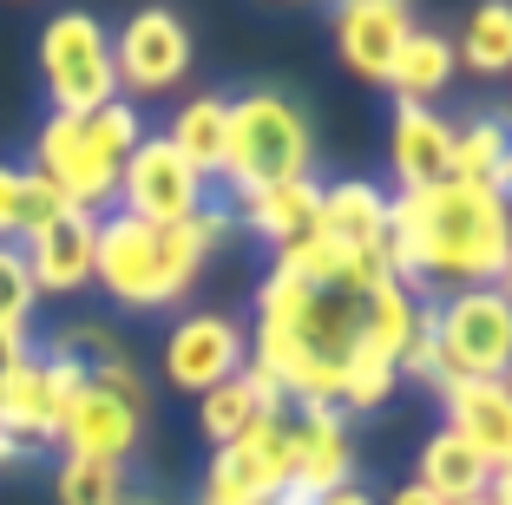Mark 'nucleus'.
Segmentation results:
<instances>
[{"label": "nucleus", "instance_id": "nucleus-1", "mask_svg": "<svg viewBox=\"0 0 512 505\" xmlns=\"http://www.w3.org/2000/svg\"><path fill=\"white\" fill-rule=\"evenodd\" d=\"M512 243V204L486 184H434L388 197V269L407 296L493 289Z\"/></svg>", "mask_w": 512, "mask_h": 505}, {"label": "nucleus", "instance_id": "nucleus-2", "mask_svg": "<svg viewBox=\"0 0 512 505\" xmlns=\"http://www.w3.org/2000/svg\"><path fill=\"white\" fill-rule=\"evenodd\" d=\"M230 210H197L178 230H151L132 217H99V263H92V283L106 289L119 309H171V302L191 296V283L204 276V256L230 237Z\"/></svg>", "mask_w": 512, "mask_h": 505}, {"label": "nucleus", "instance_id": "nucleus-3", "mask_svg": "<svg viewBox=\"0 0 512 505\" xmlns=\"http://www.w3.org/2000/svg\"><path fill=\"white\" fill-rule=\"evenodd\" d=\"M309 119L276 92H243L230 99V132H224V178L237 204L276 191V184L309 178Z\"/></svg>", "mask_w": 512, "mask_h": 505}, {"label": "nucleus", "instance_id": "nucleus-4", "mask_svg": "<svg viewBox=\"0 0 512 505\" xmlns=\"http://www.w3.org/2000/svg\"><path fill=\"white\" fill-rule=\"evenodd\" d=\"M40 73L53 92V112L60 119H92L99 105L119 99V73H112V33L86 14V7H66L40 27Z\"/></svg>", "mask_w": 512, "mask_h": 505}, {"label": "nucleus", "instance_id": "nucleus-5", "mask_svg": "<svg viewBox=\"0 0 512 505\" xmlns=\"http://www.w3.org/2000/svg\"><path fill=\"white\" fill-rule=\"evenodd\" d=\"M434 315L440 381H506L512 368V302L499 289H467L447 296Z\"/></svg>", "mask_w": 512, "mask_h": 505}, {"label": "nucleus", "instance_id": "nucleus-6", "mask_svg": "<svg viewBox=\"0 0 512 505\" xmlns=\"http://www.w3.org/2000/svg\"><path fill=\"white\" fill-rule=\"evenodd\" d=\"M33 171L86 217H106L119 204V158L86 132V119H60L53 112L40 125V138H33Z\"/></svg>", "mask_w": 512, "mask_h": 505}, {"label": "nucleus", "instance_id": "nucleus-7", "mask_svg": "<svg viewBox=\"0 0 512 505\" xmlns=\"http://www.w3.org/2000/svg\"><path fill=\"white\" fill-rule=\"evenodd\" d=\"M289 486V414L256 420L243 440L217 446L204 466L197 505H276Z\"/></svg>", "mask_w": 512, "mask_h": 505}, {"label": "nucleus", "instance_id": "nucleus-8", "mask_svg": "<svg viewBox=\"0 0 512 505\" xmlns=\"http://www.w3.org/2000/svg\"><path fill=\"white\" fill-rule=\"evenodd\" d=\"M197 210H204V178L165 138H138V151L119 164V217L151 223V230H178Z\"/></svg>", "mask_w": 512, "mask_h": 505}, {"label": "nucleus", "instance_id": "nucleus-9", "mask_svg": "<svg viewBox=\"0 0 512 505\" xmlns=\"http://www.w3.org/2000/svg\"><path fill=\"white\" fill-rule=\"evenodd\" d=\"M112 73H119V99H158V92L184 86L191 73V27L171 7H138L119 33H112Z\"/></svg>", "mask_w": 512, "mask_h": 505}, {"label": "nucleus", "instance_id": "nucleus-10", "mask_svg": "<svg viewBox=\"0 0 512 505\" xmlns=\"http://www.w3.org/2000/svg\"><path fill=\"white\" fill-rule=\"evenodd\" d=\"M355 486V446H348L342 407H296L289 420V486L276 505H316Z\"/></svg>", "mask_w": 512, "mask_h": 505}, {"label": "nucleus", "instance_id": "nucleus-11", "mask_svg": "<svg viewBox=\"0 0 512 505\" xmlns=\"http://www.w3.org/2000/svg\"><path fill=\"white\" fill-rule=\"evenodd\" d=\"M243 328L230 315H184L178 328L165 335V381L178 394H211V387L237 381L243 374Z\"/></svg>", "mask_w": 512, "mask_h": 505}, {"label": "nucleus", "instance_id": "nucleus-12", "mask_svg": "<svg viewBox=\"0 0 512 505\" xmlns=\"http://www.w3.org/2000/svg\"><path fill=\"white\" fill-rule=\"evenodd\" d=\"M407 33H414V14L394 7V0H348V7H335V53L368 86H388Z\"/></svg>", "mask_w": 512, "mask_h": 505}, {"label": "nucleus", "instance_id": "nucleus-13", "mask_svg": "<svg viewBox=\"0 0 512 505\" xmlns=\"http://www.w3.org/2000/svg\"><path fill=\"white\" fill-rule=\"evenodd\" d=\"M20 256H27L40 296H79V289L92 283V263H99V217L66 210L60 223L33 230V237L20 243Z\"/></svg>", "mask_w": 512, "mask_h": 505}, {"label": "nucleus", "instance_id": "nucleus-14", "mask_svg": "<svg viewBox=\"0 0 512 505\" xmlns=\"http://www.w3.org/2000/svg\"><path fill=\"white\" fill-rule=\"evenodd\" d=\"M440 414H447V433H460L493 473L512 466V387L506 381H440Z\"/></svg>", "mask_w": 512, "mask_h": 505}, {"label": "nucleus", "instance_id": "nucleus-15", "mask_svg": "<svg viewBox=\"0 0 512 505\" xmlns=\"http://www.w3.org/2000/svg\"><path fill=\"white\" fill-rule=\"evenodd\" d=\"M388 164H394V178H401V191L453 184V125L440 119L434 105H394Z\"/></svg>", "mask_w": 512, "mask_h": 505}, {"label": "nucleus", "instance_id": "nucleus-16", "mask_svg": "<svg viewBox=\"0 0 512 505\" xmlns=\"http://www.w3.org/2000/svg\"><path fill=\"white\" fill-rule=\"evenodd\" d=\"M138 420L132 407H119L112 394H99V387H86L73 401V414L60 420V446L66 460H92V466H119L125 453L138 446Z\"/></svg>", "mask_w": 512, "mask_h": 505}, {"label": "nucleus", "instance_id": "nucleus-17", "mask_svg": "<svg viewBox=\"0 0 512 505\" xmlns=\"http://www.w3.org/2000/svg\"><path fill=\"white\" fill-rule=\"evenodd\" d=\"M316 230H322V237H335L342 250H388V191L368 184V178L322 184Z\"/></svg>", "mask_w": 512, "mask_h": 505}, {"label": "nucleus", "instance_id": "nucleus-18", "mask_svg": "<svg viewBox=\"0 0 512 505\" xmlns=\"http://www.w3.org/2000/svg\"><path fill=\"white\" fill-rule=\"evenodd\" d=\"M453 178L512 197V125L499 112H473L467 125H453Z\"/></svg>", "mask_w": 512, "mask_h": 505}, {"label": "nucleus", "instance_id": "nucleus-19", "mask_svg": "<svg viewBox=\"0 0 512 505\" xmlns=\"http://www.w3.org/2000/svg\"><path fill=\"white\" fill-rule=\"evenodd\" d=\"M0 433L20 440V446L60 440L53 407H46V368H40V355H20V361L0 368Z\"/></svg>", "mask_w": 512, "mask_h": 505}, {"label": "nucleus", "instance_id": "nucleus-20", "mask_svg": "<svg viewBox=\"0 0 512 505\" xmlns=\"http://www.w3.org/2000/svg\"><path fill=\"white\" fill-rule=\"evenodd\" d=\"M224 132H230V99H211V92H197L171 112V132L165 145L191 164L197 178H224Z\"/></svg>", "mask_w": 512, "mask_h": 505}, {"label": "nucleus", "instance_id": "nucleus-21", "mask_svg": "<svg viewBox=\"0 0 512 505\" xmlns=\"http://www.w3.org/2000/svg\"><path fill=\"white\" fill-rule=\"evenodd\" d=\"M453 66H460V53H453L447 33L414 27V33H407V46H401V60H394V73H388L394 105H434L440 92L453 86Z\"/></svg>", "mask_w": 512, "mask_h": 505}, {"label": "nucleus", "instance_id": "nucleus-22", "mask_svg": "<svg viewBox=\"0 0 512 505\" xmlns=\"http://www.w3.org/2000/svg\"><path fill=\"white\" fill-rule=\"evenodd\" d=\"M316 210H322V184L302 178V184H276V191L250 197L243 204V223H250L256 243H270V250H289L316 230Z\"/></svg>", "mask_w": 512, "mask_h": 505}, {"label": "nucleus", "instance_id": "nucleus-23", "mask_svg": "<svg viewBox=\"0 0 512 505\" xmlns=\"http://www.w3.org/2000/svg\"><path fill=\"white\" fill-rule=\"evenodd\" d=\"M486 479H493V466L473 453L460 433L440 427L434 440L421 446V473H414V486H427L440 505H460V499H486Z\"/></svg>", "mask_w": 512, "mask_h": 505}, {"label": "nucleus", "instance_id": "nucleus-24", "mask_svg": "<svg viewBox=\"0 0 512 505\" xmlns=\"http://www.w3.org/2000/svg\"><path fill=\"white\" fill-rule=\"evenodd\" d=\"M421 335V302L407 296L401 283H375L362 296V348H375L381 361H394L401 368L407 342Z\"/></svg>", "mask_w": 512, "mask_h": 505}, {"label": "nucleus", "instance_id": "nucleus-25", "mask_svg": "<svg viewBox=\"0 0 512 505\" xmlns=\"http://www.w3.org/2000/svg\"><path fill=\"white\" fill-rule=\"evenodd\" d=\"M460 66L480 79H506L512 73V7L506 0H486V7H473L467 14V33H460Z\"/></svg>", "mask_w": 512, "mask_h": 505}, {"label": "nucleus", "instance_id": "nucleus-26", "mask_svg": "<svg viewBox=\"0 0 512 505\" xmlns=\"http://www.w3.org/2000/svg\"><path fill=\"white\" fill-rule=\"evenodd\" d=\"M394 381H401V368L381 361L375 348L355 342V355H348V368H342V394H335V407H348V414H375V407L394 394Z\"/></svg>", "mask_w": 512, "mask_h": 505}, {"label": "nucleus", "instance_id": "nucleus-27", "mask_svg": "<svg viewBox=\"0 0 512 505\" xmlns=\"http://www.w3.org/2000/svg\"><path fill=\"white\" fill-rule=\"evenodd\" d=\"M197 420H204V440H211V446H230V440H243V433H250L263 414H256L250 387H243V374H237V381H224V387H211V394H204Z\"/></svg>", "mask_w": 512, "mask_h": 505}, {"label": "nucleus", "instance_id": "nucleus-28", "mask_svg": "<svg viewBox=\"0 0 512 505\" xmlns=\"http://www.w3.org/2000/svg\"><path fill=\"white\" fill-rule=\"evenodd\" d=\"M53 499L60 505H119L125 486H119V466H92V460H66L53 473Z\"/></svg>", "mask_w": 512, "mask_h": 505}, {"label": "nucleus", "instance_id": "nucleus-29", "mask_svg": "<svg viewBox=\"0 0 512 505\" xmlns=\"http://www.w3.org/2000/svg\"><path fill=\"white\" fill-rule=\"evenodd\" d=\"M33 302H40V289H33V269H27V256H20V243H0V328L27 335Z\"/></svg>", "mask_w": 512, "mask_h": 505}, {"label": "nucleus", "instance_id": "nucleus-30", "mask_svg": "<svg viewBox=\"0 0 512 505\" xmlns=\"http://www.w3.org/2000/svg\"><path fill=\"white\" fill-rule=\"evenodd\" d=\"M40 368H46V407H53V427H60V420L73 414V401L92 387V374H86V361H79L73 348H53V355H40Z\"/></svg>", "mask_w": 512, "mask_h": 505}, {"label": "nucleus", "instance_id": "nucleus-31", "mask_svg": "<svg viewBox=\"0 0 512 505\" xmlns=\"http://www.w3.org/2000/svg\"><path fill=\"white\" fill-rule=\"evenodd\" d=\"M86 132L99 138V145L112 151V158H132L138 151V138H145V125H138V112H132V99H112V105H99V112H92L86 119Z\"/></svg>", "mask_w": 512, "mask_h": 505}, {"label": "nucleus", "instance_id": "nucleus-32", "mask_svg": "<svg viewBox=\"0 0 512 505\" xmlns=\"http://www.w3.org/2000/svg\"><path fill=\"white\" fill-rule=\"evenodd\" d=\"M66 210H73V204H66V197L27 164V171H20V237H33V230H46V223H60Z\"/></svg>", "mask_w": 512, "mask_h": 505}, {"label": "nucleus", "instance_id": "nucleus-33", "mask_svg": "<svg viewBox=\"0 0 512 505\" xmlns=\"http://www.w3.org/2000/svg\"><path fill=\"white\" fill-rule=\"evenodd\" d=\"M92 387H99V394H112L119 407H132V414H145V401H151V394H145V374H138L125 355L99 361V368H92Z\"/></svg>", "mask_w": 512, "mask_h": 505}, {"label": "nucleus", "instance_id": "nucleus-34", "mask_svg": "<svg viewBox=\"0 0 512 505\" xmlns=\"http://www.w3.org/2000/svg\"><path fill=\"white\" fill-rule=\"evenodd\" d=\"M20 237V164H0V243Z\"/></svg>", "mask_w": 512, "mask_h": 505}, {"label": "nucleus", "instance_id": "nucleus-35", "mask_svg": "<svg viewBox=\"0 0 512 505\" xmlns=\"http://www.w3.org/2000/svg\"><path fill=\"white\" fill-rule=\"evenodd\" d=\"M486 505H512V466H499V473L486 479Z\"/></svg>", "mask_w": 512, "mask_h": 505}, {"label": "nucleus", "instance_id": "nucleus-36", "mask_svg": "<svg viewBox=\"0 0 512 505\" xmlns=\"http://www.w3.org/2000/svg\"><path fill=\"white\" fill-rule=\"evenodd\" d=\"M381 505H440V499H434L427 486H394V492H388Z\"/></svg>", "mask_w": 512, "mask_h": 505}, {"label": "nucleus", "instance_id": "nucleus-37", "mask_svg": "<svg viewBox=\"0 0 512 505\" xmlns=\"http://www.w3.org/2000/svg\"><path fill=\"white\" fill-rule=\"evenodd\" d=\"M27 355V335H14V328H0V368H7V361H20Z\"/></svg>", "mask_w": 512, "mask_h": 505}, {"label": "nucleus", "instance_id": "nucleus-38", "mask_svg": "<svg viewBox=\"0 0 512 505\" xmlns=\"http://www.w3.org/2000/svg\"><path fill=\"white\" fill-rule=\"evenodd\" d=\"M316 505H375L362 486H342V492H329V499H316Z\"/></svg>", "mask_w": 512, "mask_h": 505}, {"label": "nucleus", "instance_id": "nucleus-39", "mask_svg": "<svg viewBox=\"0 0 512 505\" xmlns=\"http://www.w3.org/2000/svg\"><path fill=\"white\" fill-rule=\"evenodd\" d=\"M493 289H499V296L512 302V243H506V263H499V283H493Z\"/></svg>", "mask_w": 512, "mask_h": 505}, {"label": "nucleus", "instance_id": "nucleus-40", "mask_svg": "<svg viewBox=\"0 0 512 505\" xmlns=\"http://www.w3.org/2000/svg\"><path fill=\"white\" fill-rule=\"evenodd\" d=\"M20 453H27V446H20V440H7V433H0V466H14Z\"/></svg>", "mask_w": 512, "mask_h": 505}, {"label": "nucleus", "instance_id": "nucleus-41", "mask_svg": "<svg viewBox=\"0 0 512 505\" xmlns=\"http://www.w3.org/2000/svg\"><path fill=\"white\" fill-rule=\"evenodd\" d=\"M460 505H486V499H460Z\"/></svg>", "mask_w": 512, "mask_h": 505}, {"label": "nucleus", "instance_id": "nucleus-42", "mask_svg": "<svg viewBox=\"0 0 512 505\" xmlns=\"http://www.w3.org/2000/svg\"><path fill=\"white\" fill-rule=\"evenodd\" d=\"M506 387H512V368H506Z\"/></svg>", "mask_w": 512, "mask_h": 505}, {"label": "nucleus", "instance_id": "nucleus-43", "mask_svg": "<svg viewBox=\"0 0 512 505\" xmlns=\"http://www.w3.org/2000/svg\"><path fill=\"white\" fill-rule=\"evenodd\" d=\"M119 505H125V499H119Z\"/></svg>", "mask_w": 512, "mask_h": 505}]
</instances>
